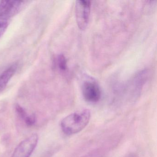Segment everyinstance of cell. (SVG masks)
<instances>
[{"instance_id": "8992f818", "label": "cell", "mask_w": 157, "mask_h": 157, "mask_svg": "<svg viewBox=\"0 0 157 157\" xmlns=\"http://www.w3.org/2000/svg\"><path fill=\"white\" fill-rule=\"evenodd\" d=\"M18 68V65L14 64L5 71L0 76V93L7 86L10 80L15 74Z\"/></svg>"}, {"instance_id": "3957f363", "label": "cell", "mask_w": 157, "mask_h": 157, "mask_svg": "<svg viewBox=\"0 0 157 157\" xmlns=\"http://www.w3.org/2000/svg\"><path fill=\"white\" fill-rule=\"evenodd\" d=\"M37 134H33L22 141L14 150L12 157H29L36 147L38 141Z\"/></svg>"}, {"instance_id": "52a82bcc", "label": "cell", "mask_w": 157, "mask_h": 157, "mask_svg": "<svg viewBox=\"0 0 157 157\" xmlns=\"http://www.w3.org/2000/svg\"><path fill=\"white\" fill-rule=\"evenodd\" d=\"M58 67L59 68L62 72H65L67 70V59L66 57L64 55L61 54L59 55L57 57Z\"/></svg>"}, {"instance_id": "6da1fadb", "label": "cell", "mask_w": 157, "mask_h": 157, "mask_svg": "<svg viewBox=\"0 0 157 157\" xmlns=\"http://www.w3.org/2000/svg\"><path fill=\"white\" fill-rule=\"evenodd\" d=\"M90 118L89 110L74 112L62 119L60 124L63 132L67 135H72L80 132L88 124Z\"/></svg>"}, {"instance_id": "30bf717a", "label": "cell", "mask_w": 157, "mask_h": 157, "mask_svg": "<svg viewBox=\"0 0 157 157\" xmlns=\"http://www.w3.org/2000/svg\"><path fill=\"white\" fill-rule=\"evenodd\" d=\"M24 121L26 124L28 126H32L33 125L35 124L36 121L35 115L33 114L32 115H28Z\"/></svg>"}, {"instance_id": "9c48e42d", "label": "cell", "mask_w": 157, "mask_h": 157, "mask_svg": "<svg viewBox=\"0 0 157 157\" xmlns=\"http://www.w3.org/2000/svg\"><path fill=\"white\" fill-rule=\"evenodd\" d=\"M16 111L18 113V115L22 118V119L25 120V118L28 117V115L26 113V111L25 109L21 106L20 105L16 104L15 106Z\"/></svg>"}, {"instance_id": "7a4b0ae2", "label": "cell", "mask_w": 157, "mask_h": 157, "mask_svg": "<svg viewBox=\"0 0 157 157\" xmlns=\"http://www.w3.org/2000/svg\"><path fill=\"white\" fill-rule=\"evenodd\" d=\"M91 2L88 1H77L75 4V14L78 27L80 30L86 29L89 23Z\"/></svg>"}, {"instance_id": "5b68a950", "label": "cell", "mask_w": 157, "mask_h": 157, "mask_svg": "<svg viewBox=\"0 0 157 157\" xmlns=\"http://www.w3.org/2000/svg\"><path fill=\"white\" fill-rule=\"evenodd\" d=\"M24 2L3 1L0 3V17L10 20L21 10Z\"/></svg>"}, {"instance_id": "277c9868", "label": "cell", "mask_w": 157, "mask_h": 157, "mask_svg": "<svg viewBox=\"0 0 157 157\" xmlns=\"http://www.w3.org/2000/svg\"><path fill=\"white\" fill-rule=\"evenodd\" d=\"M82 91L84 100L88 102H97L101 99V88L95 82L90 80L84 82L82 87Z\"/></svg>"}, {"instance_id": "ba28073f", "label": "cell", "mask_w": 157, "mask_h": 157, "mask_svg": "<svg viewBox=\"0 0 157 157\" xmlns=\"http://www.w3.org/2000/svg\"><path fill=\"white\" fill-rule=\"evenodd\" d=\"M10 20L0 17V38L6 32Z\"/></svg>"}]
</instances>
